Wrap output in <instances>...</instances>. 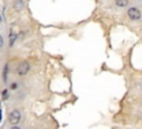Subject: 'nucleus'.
I'll list each match as a JSON object with an SVG mask.
<instances>
[{"instance_id":"nucleus-1","label":"nucleus","mask_w":142,"mask_h":129,"mask_svg":"<svg viewBox=\"0 0 142 129\" xmlns=\"http://www.w3.org/2000/svg\"><path fill=\"white\" fill-rule=\"evenodd\" d=\"M20 118H21V113H20L19 110H12L10 113H9V122L11 125H17L18 122L20 121Z\"/></svg>"},{"instance_id":"nucleus-2","label":"nucleus","mask_w":142,"mask_h":129,"mask_svg":"<svg viewBox=\"0 0 142 129\" xmlns=\"http://www.w3.org/2000/svg\"><path fill=\"white\" fill-rule=\"evenodd\" d=\"M29 68H30V66H29V64L27 61H22L20 62V64L18 66L17 68V72L19 76H24L27 75V72L29 71Z\"/></svg>"},{"instance_id":"nucleus-3","label":"nucleus","mask_w":142,"mask_h":129,"mask_svg":"<svg viewBox=\"0 0 142 129\" xmlns=\"http://www.w3.org/2000/svg\"><path fill=\"white\" fill-rule=\"evenodd\" d=\"M128 16L131 20H138L141 17V12H140V10L138 8H133L132 7V8H130L128 10Z\"/></svg>"},{"instance_id":"nucleus-4","label":"nucleus","mask_w":142,"mask_h":129,"mask_svg":"<svg viewBox=\"0 0 142 129\" xmlns=\"http://www.w3.org/2000/svg\"><path fill=\"white\" fill-rule=\"evenodd\" d=\"M23 4H24L23 0H16L15 3H13V7H15L16 10L19 11V10H21V9L23 8Z\"/></svg>"},{"instance_id":"nucleus-5","label":"nucleus","mask_w":142,"mask_h":129,"mask_svg":"<svg viewBox=\"0 0 142 129\" xmlns=\"http://www.w3.org/2000/svg\"><path fill=\"white\" fill-rule=\"evenodd\" d=\"M115 4L118 7H125L129 4V0H115Z\"/></svg>"},{"instance_id":"nucleus-6","label":"nucleus","mask_w":142,"mask_h":129,"mask_svg":"<svg viewBox=\"0 0 142 129\" xmlns=\"http://www.w3.org/2000/svg\"><path fill=\"white\" fill-rule=\"evenodd\" d=\"M16 37H17V35L16 33H13V32H11L10 33V46H12L13 44V42H15V40H16Z\"/></svg>"},{"instance_id":"nucleus-7","label":"nucleus","mask_w":142,"mask_h":129,"mask_svg":"<svg viewBox=\"0 0 142 129\" xmlns=\"http://www.w3.org/2000/svg\"><path fill=\"white\" fill-rule=\"evenodd\" d=\"M2 98H3V100H6L7 98H8V90H7V89H4V90L2 91Z\"/></svg>"},{"instance_id":"nucleus-8","label":"nucleus","mask_w":142,"mask_h":129,"mask_svg":"<svg viewBox=\"0 0 142 129\" xmlns=\"http://www.w3.org/2000/svg\"><path fill=\"white\" fill-rule=\"evenodd\" d=\"M7 70H8V66H6V68H4V70H3V79H4V81L7 80Z\"/></svg>"},{"instance_id":"nucleus-9","label":"nucleus","mask_w":142,"mask_h":129,"mask_svg":"<svg viewBox=\"0 0 142 129\" xmlns=\"http://www.w3.org/2000/svg\"><path fill=\"white\" fill-rule=\"evenodd\" d=\"M2 44H3V39H2V36L0 35V48L2 47Z\"/></svg>"},{"instance_id":"nucleus-10","label":"nucleus","mask_w":142,"mask_h":129,"mask_svg":"<svg viewBox=\"0 0 142 129\" xmlns=\"http://www.w3.org/2000/svg\"><path fill=\"white\" fill-rule=\"evenodd\" d=\"M11 88H12V89L17 88V85H16V84H12V85H11Z\"/></svg>"},{"instance_id":"nucleus-11","label":"nucleus","mask_w":142,"mask_h":129,"mask_svg":"<svg viewBox=\"0 0 142 129\" xmlns=\"http://www.w3.org/2000/svg\"><path fill=\"white\" fill-rule=\"evenodd\" d=\"M11 129H20V128H19V127H17V126H13Z\"/></svg>"},{"instance_id":"nucleus-12","label":"nucleus","mask_w":142,"mask_h":129,"mask_svg":"<svg viewBox=\"0 0 142 129\" xmlns=\"http://www.w3.org/2000/svg\"><path fill=\"white\" fill-rule=\"evenodd\" d=\"M1 118H2V116H1V107H0V121H1Z\"/></svg>"}]
</instances>
